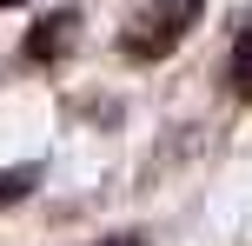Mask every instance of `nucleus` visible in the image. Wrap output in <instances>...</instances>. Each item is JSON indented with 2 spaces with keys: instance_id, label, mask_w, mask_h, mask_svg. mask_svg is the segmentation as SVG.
Listing matches in <instances>:
<instances>
[{
  "instance_id": "nucleus-5",
  "label": "nucleus",
  "mask_w": 252,
  "mask_h": 246,
  "mask_svg": "<svg viewBox=\"0 0 252 246\" xmlns=\"http://www.w3.org/2000/svg\"><path fill=\"white\" fill-rule=\"evenodd\" d=\"M93 246H146L139 233H113V240H93Z\"/></svg>"
},
{
  "instance_id": "nucleus-3",
  "label": "nucleus",
  "mask_w": 252,
  "mask_h": 246,
  "mask_svg": "<svg viewBox=\"0 0 252 246\" xmlns=\"http://www.w3.org/2000/svg\"><path fill=\"white\" fill-rule=\"evenodd\" d=\"M226 80H232V93H239V100H252V13H246L239 40H232V60H226Z\"/></svg>"
},
{
  "instance_id": "nucleus-2",
  "label": "nucleus",
  "mask_w": 252,
  "mask_h": 246,
  "mask_svg": "<svg viewBox=\"0 0 252 246\" xmlns=\"http://www.w3.org/2000/svg\"><path fill=\"white\" fill-rule=\"evenodd\" d=\"M73 40H80V7L40 13L33 34H27V47H20V60H27V67H53V60H66V53H73Z\"/></svg>"
},
{
  "instance_id": "nucleus-6",
  "label": "nucleus",
  "mask_w": 252,
  "mask_h": 246,
  "mask_svg": "<svg viewBox=\"0 0 252 246\" xmlns=\"http://www.w3.org/2000/svg\"><path fill=\"white\" fill-rule=\"evenodd\" d=\"M7 7H20V0H0V13H7Z\"/></svg>"
},
{
  "instance_id": "nucleus-1",
  "label": "nucleus",
  "mask_w": 252,
  "mask_h": 246,
  "mask_svg": "<svg viewBox=\"0 0 252 246\" xmlns=\"http://www.w3.org/2000/svg\"><path fill=\"white\" fill-rule=\"evenodd\" d=\"M199 13H206V0H139L133 20L120 27V53L133 67H159L166 53L186 47V34L199 27Z\"/></svg>"
},
{
  "instance_id": "nucleus-4",
  "label": "nucleus",
  "mask_w": 252,
  "mask_h": 246,
  "mask_svg": "<svg viewBox=\"0 0 252 246\" xmlns=\"http://www.w3.org/2000/svg\"><path fill=\"white\" fill-rule=\"evenodd\" d=\"M33 186H40V167H7L0 173V207H20Z\"/></svg>"
}]
</instances>
